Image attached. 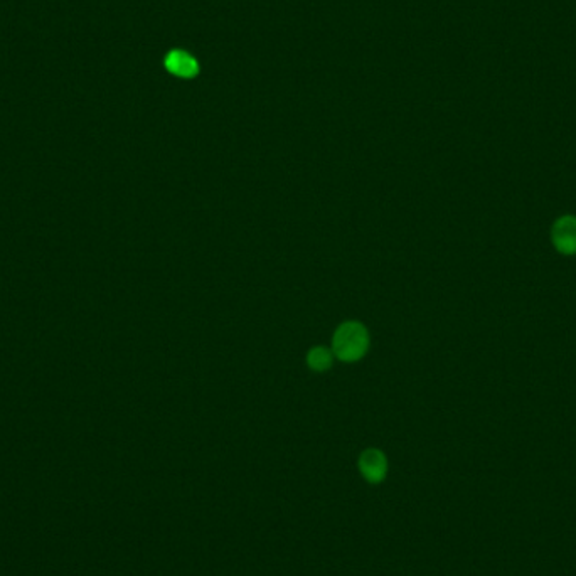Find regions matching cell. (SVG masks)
Here are the masks:
<instances>
[{
    "instance_id": "cell-3",
    "label": "cell",
    "mask_w": 576,
    "mask_h": 576,
    "mask_svg": "<svg viewBox=\"0 0 576 576\" xmlns=\"http://www.w3.org/2000/svg\"><path fill=\"white\" fill-rule=\"evenodd\" d=\"M359 469L367 480L377 482L386 474V459L381 451L375 449L366 451L359 459Z\"/></svg>"
},
{
    "instance_id": "cell-1",
    "label": "cell",
    "mask_w": 576,
    "mask_h": 576,
    "mask_svg": "<svg viewBox=\"0 0 576 576\" xmlns=\"http://www.w3.org/2000/svg\"><path fill=\"white\" fill-rule=\"evenodd\" d=\"M369 348V334L361 322L349 321L338 327L332 339V352L340 361L354 363L363 358Z\"/></svg>"
},
{
    "instance_id": "cell-2",
    "label": "cell",
    "mask_w": 576,
    "mask_h": 576,
    "mask_svg": "<svg viewBox=\"0 0 576 576\" xmlns=\"http://www.w3.org/2000/svg\"><path fill=\"white\" fill-rule=\"evenodd\" d=\"M165 68L179 78H194L200 71V64L194 56L186 51H171L165 56Z\"/></svg>"
},
{
    "instance_id": "cell-4",
    "label": "cell",
    "mask_w": 576,
    "mask_h": 576,
    "mask_svg": "<svg viewBox=\"0 0 576 576\" xmlns=\"http://www.w3.org/2000/svg\"><path fill=\"white\" fill-rule=\"evenodd\" d=\"M332 361H334V352L324 346L312 348L307 354V364L313 371H327L332 366Z\"/></svg>"
}]
</instances>
